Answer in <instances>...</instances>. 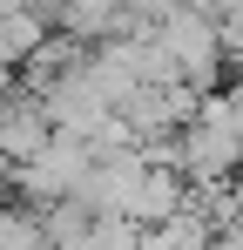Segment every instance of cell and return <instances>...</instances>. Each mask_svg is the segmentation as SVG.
Listing matches in <instances>:
<instances>
[{
	"instance_id": "1",
	"label": "cell",
	"mask_w": 243,
	"mask_h": 250,
	"mask_svg": "<svg viewBox=\"0 0 243 250\" xmlns=\"http://www.w3.org/2000/svg\"><path fill=\"white\" fill-rule=\"evenodd\" d=\"M95 163H101V156H95L88 142H75V135H54V142L40 149L34 163H20L7 183H14L20 209H61V203H75L81 189H88Z\"/></svg>"
},
{
	"instance_id": "2",
	"label": "cell",
	"mask_w": 243,
	"mask_h": 250,
	"mask_svg": "<svg viewBox=\"0 0 243 250\" xmlns=\"http://www.w3.org/2000/svg\"><path fill=\"white\" fill-rule=\"evenodd\" d=\"M230 189H237V216H243V176H237V183H230Z\"/></svg>"
}]
</instances>
